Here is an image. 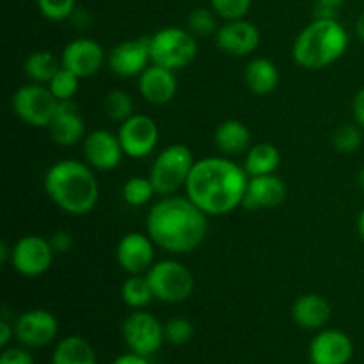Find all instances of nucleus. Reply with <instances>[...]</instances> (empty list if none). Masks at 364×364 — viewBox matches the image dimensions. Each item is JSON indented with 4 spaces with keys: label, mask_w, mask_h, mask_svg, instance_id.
<instances>
[{
    "label": "nucleus",
    "mask_w": 364,
    "mask_h": 364,
    "mask_svg": "<svg viewBox=\"0 0 364 364\" xmlns=\"http://www.w3.org/2000/svg\"><path fill=\"white\" fill-rule=\"evenodd\" d=\"M249 174L230 156H205L196 160L185 196L208 217H223L242 206Z\"/></svg>",
    "instance_id": "1"
},
{
    "label": "nucleus",
    "mask_w": 364,
    "mask_h": 364,
    "mask_svg": "<svg viewBox=\"0 0 364 364\" xmlns=\"http://www.w3.org/2000/svg\"><path fill=\"white\" fill-rule=\"evenodd\" d=\"M146 233L171 255L196 251L208 235V215L187 196H160L146 217Z\"/></svg>",
    "instance_id": "2"
},
{
    "label": "nucleus",
    "mask_w": 364,
    "mask_h": 364,
    "mask_svg": "<svg viewBox=\"0 0 364 364\" xmlns=\"http://www.w3.org/2000/svg\"><path fill=\"white\" fill-rule=\"evenodd\" d=\"M43 187L50 201L73 217L91 213L100 201V185L87 162L64 159L46 169Z\"/></svg>",
    "instance_id": "3"
},
{
    "label": "nucleus",
    "mask_w": 364,
    "mask_h": 364,
    "mask_svg": "<svg viewBox=\"0 0 364 364\" xmlns=\"http://www.w3.org/2000/svg\"><path fill=\"white\" fill-rule=\"evenodd\" d=\"M348 32L343 25L334 20H313L295 38L291 57L295 64L309 71L329 68L345 55L348 48Z\"/></svg>",
    "instance_id": "4"
},
{
    "label": "nucleus",
    "mask_w": 364,
    "mask_h": 364,
    "mask_svg": "<svg viewBox=\"0 0 364 364\" xmlns=\"http://www.w3.org/2000/svg\"><path fill=\"white\" fill-rule=\"evenodd\" d=\"M151 63L167 70L178 71L187 68L198 57V38L188 28L164 27L149 36Z\"/></svg>",
    "instance_id": "5"
},
{
    "label": "nucleus",
    "mask_w": 364,
    "mask_h": 364,
    "mask_svg": "<svg viewBox=\"0 0 364 364\" xmlns=\"http://www.w3.org/2000/svg\"><path fill=\"white\" fill-rule=\"evenodd\" d=\"M194 164V155L188 146L171 144L164 148L153 160L148 174L156 196H173L185 188Z\"/></svg>",
    "instance_id": "6"
},
{
    "label": "nucleus",
    "mask_w": 364,
    "mask_h": 364,
    "mask_svg": "<svg viewBox=\"0 0 364 364\" xmlns=\"http://www.w3.org/2000/svg\"><path fill=\"white\" fill-rule=\"evenodd\" d=\"M155 301L166 304H180L194 294L196 281L188 267L178 259H159L146 274Z\"/></svg>",
    "instance_id": "7"
},
{
    "label": "nucleus",
    "mask_w": 364,
    "mask_h": 364,
    "mask_svg": "<svg viewBox=\"0 0 364 364\" xmlns=\"http://www.w3.org/2000/svg\"><path fill=\"white\" fill-rule=\"evenodd\" d=\"M57 105H59V100L45 84L28 82L13 95L14 114L18 119L32 128H48Z\"/></svg>",
    "instance_id": "8"
},
{
    "label": "nucleus",
    "mask_w": 364,
    "mask_h": 364,
    "mask_svg": "<svg viewBox=\"0 0 364 364\" xmlns=\"http://www.w3.org/2000/svg\"><path fill=\"white\" fill-rule=\"evenodd\" d=\"M121 336L128 350L149 358L162 348L164 323L146 309H134L121 326Z\"/></svg>",
    "instance_id": "9"
},
{
    "label": "nucleus",
    "mask_w": 364,
    "mask_h": 364,
    "mask_svg": "<svg viewBox=\"0 0 364 364\" xmlns=\"http://www.w3.org/2000/svg\"><path fill=\"white\" fill-rule=\"evenodd\" d=\"M55 251L48 238L25 235L11 247V267L23 277H39L52 267Z\"/></svg>",
    "instance_id": "10"
},
{
    "label": "nucleus",
    "mask_w": 364,
    "mask_h": 364,
    "mask_svg": "<svg viewBox=\"0 0 364 364\" xmlns=\"http://www.w3.org/2000/svg\"><path fill=\"white\" fill-rule=\"evenodd\" d=\"M124 156L128 159H146L151 155L159 146L160 130L156 121L146 114H134L117 130Z\"/></svg>",
    "instance_id": "11"
},
{
    "label": "nucleus",
    "mask_w": 364,
    "mask_h": 364,
    "mask_svg": "<svg viewBox=\"0 0 364 364\" xmlns=\"http://www.w3.org/2000/svg\"><path fill=\"white\" fill-rule=\"evenodd\" d=\"M59 320L48 309L34 308L14 320V338L27 348H41L55 341Z\"/></svg>",
    "instance_id": "12"
},
{
    "label": "nucleus",
    "mask_w": 364,
    "mask_h": 364,
    "mask_svg": "<svg viewBox=\"0 0 364 364\" xmlns=\"http://www.w3.org/2000/svg\"><path fill=\"white\" fill-rule=\"evenodd\" d=\"M149 64H151L149 36L117 43L107 53V66L119 78L141 77Z\"/></svg>",
    "instance_id": "13"
},
{
    "label": "nucleus",
    "mask_w": 364,
    "mask_h": 364,
    "mask_svg": "<svg viewBox=\"0 0 364 364\" xmlns=\"http://www.w3.org/2000/svg\"><path fill=\"white\" fill-rule=\"evenodd\" d=\"M156 249L159 247L148 233L132 231V233L123 235L116 247L117 265L128 276H144L155 265Z\"/></svg>",
    "instance_id": "14"
},
{
    "label": "nucleus",
    "mask_w": 364,
    "mask_h": 364,
    "mask_svg": "<svg viewBox=\"0 0 364 364\" xmlns=\"http://www.w3.org/2000/svg\"><path fill=\"white\" fill-rule=\"evenodd\" d=\"M82 151H84L85 162L100 173L114 171L124 156L117 134L105 130V128L89 132L82 141Z\"/></svg>",
    "instance_id": "15"
},
{
    "label": "nucleus",
    "mask_w": 364,
    "mask_h": 364,
    "mask_svg": "<svg viewBox=\"0 0 364 364\" xmlns=\"http://www.w3.org/2000/svg\"><path fill=\"white\" fill-rule=\"evenodd\" d=\"M105 63V50H103V46L98 41L91 38L73 39L60 52V64H63V68L73 71L80 78L95 77Z\"/></svg>",
    "instance_id": "16"
},
{
    "label": "nucleus",
    "mask_w": 364,
    "mask_h": 364,
    "mask_svg": "<svg viewBox=\"0 0 364 364\" xmlns=\"http://www.w3.org/2000/svg\"><path fill=\"white\" fill-rule=\"evenodd\" d=\"M215 43L220 52L231 57H247L258 50L262 43V34L252 21L228 20L219 27L215 34Z\"/></svg>",
    "instance_id": "17"
},
{
    "label": "nucleus",
    "mask_w": 364,
    "mask_h": 364,
    "mask_svg": "<svg viewBox=\"0 0 364 364\" xmlns=\"http://www.w3.org/2000/svg\"><path fill=\"white\" fill-rule=\"evenodd\" d=\"M309 364H348L354 355L350 336L340 329H322L309 343Z\"/></svg>",
    "instance_id": "18"
},
{
    "label": "nucleus",
    "mask_w": 364,
    "mask_h": 364,
    "mask_svg": "<svg viewBox=\"0 0 364 364\" xmlns=\"http://www.w3.org/2000/svg\"><path fill=\"white\" fill-rule=\"evenodd\" d=\"M284 199H287V185L277 174L249 176L242 206L247 212L272 210L283 205Z\"/></svg>",
    "instance_id": "19"
},
{
    "label": "nucleus",
    "mask_w": 364,
    "mask_h": 364,
    "mask_svg": "<svg viewBox=\"0 0 364 364\" xmlns=\"http://www.w3.org/2000/svg\"><path fill=\"white\" fill-rule=\"evenodd\" d=\"M48 135L55 144L75 146L85 139V119L78 107L71 102H59L55 114L48 124Z\"/></svg>",
    "instance_id": "20"
},
{
    "label": "nucleus",
    "mask_w": 364,
    "mask_h": 364,
    "mask_svg": "<svg viewBox=\"0 0 364 364\" xmlns=\"http://www.w3.org/2000/svg\"><path fill=\"white\" fill-rule=\"evenodd\" d=\"M137 78L139 92L151 105H166V103L173 102V98L176 96V71L151 63Z\"/></svg>",
    "instance_id": "21"
},
{
    "label": "nucleus",
    "mask_w": 364,
    "mask_h": 364,
    "mask_svg": "<svg viewBox=\"0 0 364 364\" xmlns=\"http://www.w3.org/2000/svg\"><path fill=\"white\" fill-rule=\"evenodd\" d=\"M333 309L329 301L320 294H304L295 299L291 306V318L299 327L308 331H318L327 326Z\"/></svg>",
    "instance_id": "22"
},
{
    "label": "nucleus",
    "mask_w": 364,
    "mask_h": 364,
    "mask_svg": "<svg viewBox=\"0 0 364 364\" xmlns=\"http://www.w3.org/2000/svg\"><path fill=\"white\" fill-rule=\"evenodd\" d=\"M213 142L224 156L245 155L251 148V132L240 119H226L215 128Z\"/></svg>",
    "instance_id": "23"
},
{
    "label": "nucleus",
    "mask_w": 364,
    "mask_h": 364,
    "mask_svg": "<svg viewBox=\"0 0 364 364\" xmlns=\"http://www.w3.org/2000/svg\"><path fill=\"white\" fill-rule=\"evenodd\" d=\"M244 80L249 91L255 96H267L279 85V70L267 57H255L247 63Z\"/></svg>",
    "instance_id": "24"
},
{
    "label": "nucleus",
    "mask_w": 364,
    "mask_h": 364,
    "mask_svg": "<svg viewBox=\"0 0 364 364\" xmlns=\"http://www.w3.org/2000/svg\"><path fill=\"white\" fill-rule=\"evenodd\" d=\"M281 166V151L270 142H256L244 155V169L249 176L276 174Z\"/></svg>",
    "instance_id": "25"
},
{
    "label": "nucleus",
    "mask_w": 364,
    "mask_h": 364,
    "mask_svg": "<svg viewBox=\"0 0 364 364\" xmlns=\"http://www.w3.org/2000/svg\"><path fill=\"white\" fill-rule=\"evenodd\" d=\"M52 364H96V352L85 338L66 336L57 341Z\"/></svg>",
    "instance_id": "26"
},
{
    "label": "nucleus",
    "mask_w": 364,
    "mask_h": 364,
    "mask_svg": "<svg viewBox=\"0 0 364 364\" xmlns=\"http://www.w3.org/2000/svg\"><path fill=\"white\" fill-rule=\"evenodd\" d=\"M60 68V57L50 50H34L23 60V75L34 84L48 85Z\"/></svg>",
    "instance_id": "27"
},
{
    "label": "nucleus",
    "mask_w": 364,
    "mask_h": 364,
    "mask_svg": "<svg viewBox=\"0 0 364 364\" xmlns=\"http://www.w3.org/2000/svg\"><path fill=\"white\" fill-rule=\"evenodd\" d=\"M121 299L132 309L148 308L155 301V294H153L146 274L144 276H128L121 287Z\"/></svg>",
    "instance_id": "28"
},
{
    "label": "nucleus",
    "mask_w": 364,
    "mask_h": 364,
    "mask_svg": "<svg viewBox=\"0 0 364 364\" xmlns=\"http://www.w3.org/2000/svg\"><path fill=\"white\" fill-rule=\"evenodd\" d=\"M121 196H123V201L127 205L139 208V206L148 205L156 196V191L149 176H132L124 181Z\"/></svg>",
    "instance_id": "29"
},
{
    "label": "nucleus",
    "mask_w": 364,
    "mask_h": 364,
    "mask_svg": "<svg viewBox=\"0 0 364 364\" xmlns=\"http://www.w3.org/2000/svg\"><path fill=\"white\" fill-rule=\"evenodd\" d=\"M103 110H105L107 117L110 121H116V123L121 124L135 114L134 98L123 89H114V91H109L105 95Z\"/></svg>",
    "instance_id": "30"
},
{
    "label": "nucleus",
    "mask_w": 364,
    "mask_h": 364,
    "mask_svg": "<svg viewBox=\"0 0 364 364\" xmlns=\"http://www.w3.org/2000/svg\"><path fill=\"white\" fill-rule=\"evenodd\" d=\"M219 14L212 9V7H196L192 13L188 14L187 28L196 36V38H210V36L217 34L219 31V21H217Z\"/></svg>",
    "instance_id": "31"
},
{
    "label": "nucleus",
    "mask_w": 364,
    "mask_h": 364,
    "mask_svg": "<svg viewBox=\"0 0 364 364\" xmlns=\"http://www.w3.org/2000/svg\"><path fill=\"white\" fill-rule=\"evenodd\" d=\"M48 87L59 102H71L80 87V77H77L73 71L66 70V68H60L55 77L48 82Z\"/></svg>",
    "instance_id": "32"
},
{
    "label": "nucleus",
    "mask_w": 364,
    "mask_h": 364,
    "mask_svg": "<svg viewBox=\"0 0 364 364\" xmlns=\"http://www.w3.org/2000/svg\"><path fill=\"white\" fill-rule=\"evenodd\" d=\"M363 128L359 124H341L333 134V146L338 153H350L358 151L363 144Z\"/></svg>",
    "instance_id": "33"
},
{
    "label": "nucleus",
    "mask_w": 364,
    "mask_h": 364,
    "mask_svg": "<svg viewBox=\"0 0 364 364\" xmlns=\"http://www.w3.org/2000/svg\"><path fill=\"white\" fill-rule=\"evenodd\" d=\"M164 336H166L167 343L180 347V345L188 343L194 336V326L188 318L183 316H174V318L167 320L164 323Z\"/></svg>",
    "instance_id": "34"
},
{
    "label": "nucleus",
    "mask_w": 364,
    "mask_h": 364,
    "mask_svg": "<svg viewBox=\"0 0 364 364\" xmlns=\"http://www.w3.org/2000/svg\"><path fill=\"white\" fill-rule=\"evenodd\" d=\"M38 9L46 20L66 21L77 9V0H36Z\"/></svg>",
    "instance_id": "35"
},
{
    "label": "nucleus",
    "mask_w": 364,
    "mask_h": 364,
    "mask_svg": "<svg viewBox=\"0 0 364 364\" xmlns=\"http://www.w3.org/2000/svg\"><path fill=\"white\" fill-rule=\"evenodd\" d=\"M251 4L252 0H210L212 9L215 11L224 21L245 18L247 16L249 9H251Z\"/></svg>",
    "instance_id": "36"
},
{
    "label": "nucleus",
    "mask_w": 364,
    "mask_h": 364,
    "mask_svg": "<svg viewBox=\"0 0 364 364\" xmlns=\"http://www.w3.org/2000/svg\"><path fill=\"white\" fill-rule=\"evenodd\" d=\"M0 364H34L31 348L27 347H6L0 354Z\"/></svg>",
    "instance_id": "37"
},
{
    "label": "nucleus",
    "mask_w": 364,
    "mask_h": 364,
    "mask_svg": "<svg viewBox=\"0 0 364 364\" xmlns=\"http://www.w3.org/2000/svg\"><path fill=\"white\" fill-rule=\"evenodd\" d=\"M48 240L50 244H52L55 255H64V252L70 251L71 245H73V237H71V233H68V231L64 230L53 231V233L50 235Z\"/></svg>",
    "instance_id": "38"
},
{
    "label": "nucleus",
    "mask_w": 364,
    "mask_h": 364,
    "mask_svg": "<svg viewBox=\"0 0 364 364\" xmlns=\"http://www.w3.org/2000/svg\"><path fill=\"white\" fill-rule=\"evenodd\" d=\"M352 112H354L355 123L364 130V87L359 89L355 95L354 103H352Z\"/></svg>",
    "instance_id": "39"
},
{
    "label": "nucleus",
    "mask_w": 364,
    "mask_h": 364,
    "mask_svg": "<svg viewBox=\"0 0 364 364\" xmlns=\"http://www.w3.org/2000/svg\"><path fill=\"white\" fill-rule=\"evenodd\" d=\"M13 338H14V323H9L6 316H4V318L0 320V347L2 348L9 347Z\"/></svg>",
    "instance_id": "40"
},
{
    "label": "nucleus",
    "mask_w": 364,
    "mask_h": 364,
    "mask_svg": "<svg viewBox=\"0 0 364 364\" xmlns=\"http://www.w3.org/2000/svg\"><path fill=\"white\" fill-rule=\"evenodd\" d=\"M112 364H151L149 358L141 354H135V352H127V354H121L114 359Z\"/></svg>",
    "instance_id": "41"
},
{
    "label": "nucleus",
    "mask_w": 364,
    "mask_h": 364,
    "mask_svg": "<svg viewBox=\"0 0 364 364\" xmlns=\"http://www.w3.org/2000/svg\"><path fill=\"white\" fill-rule=\"evenodd\" d=\"M336 9H338V7L316 2L315 20H334V18H336Z\"/></svg>",
    "instance_id": "42"
},
{
    "label": "nucleus",
    "mask_w": 364,
    "mask_h": 364,
    "mask_svg": "<svg viewBox=\"0 0 364 364\" xmlns=\"http://www.w3.org/2000/svg\"><path fill=\"white\" fill-rule=\"evenodd\" d=\"M70 20L73 21L78 28H87L89 23H91V16H89L87 11L84 9H75V13L71 14Z\"/></svg>",
    "instance_id": "43"
},
{
    "label": "nucleus",
    "mask_w": 364,
    "mask_h": 364,
    "mask_svg": "<svg viewBox=\"0 0 364 364\" xmlns=\"http://www.w3.org/2000/svg\"><path fill=\"white\" fill-rule=\"evenodd\" d=\"M0 262L9 263L11 262V247H7V242L0 244Z\"/></svg>",
    "instance_id": "44"
},
{
    "label": "nucleus",
    "mask_w": 364,
    "mask_h": 364,
    "mask_svg": "<svg viewBox=\"0 0 364 364\" xmlns=\"http://www.w3.org/2000/svg\"><path fill=\"white\" fill-rule=\"evenodd\" d=\"M355 32H358V38L364 43V13L358 18V23H355Z\"/></svg>",
    "instance_id": "45"
},
{
    "label": "nucleus",
    "mask_w": 364,
    "mask_h": 364,
    "mask_svg": "<svg viewBox=\"0 0 364 364\" xmlns=\"http://www.w3.org/2000/svg\"><path fill=\"white\" fill-rule=\"evenodd\" d=\"M358 233L359 237H361V240L364 242V208L361 210V213H359L358 217Z\"/></svg>",
    "instance_id": "46"
},
{
    "label": "nucleus",
    "mask_w": 364,
    "mask_h": 364,
    "mask_svg": "<svg viewBox=\"0 0 364 364\" xmlns=\"http://www.w3.org/2000/svg\"><path fill=\"white\" fill-rule=\"evenodd\" d=\"M316 2L327 4V6H333V7H340V6H343L347 0H316Z\"/></svg>",
    "instance_id": "47"
},
{
    "label": "nucleus",
    "mask_w": 364,
    "mask_h": 364,
    "mask_svg": "<svg viewBox=\"0 0 364 364\" xmlns=\"http://www.w3.org/2000/svg\"><path fill=\"white\" fill-rule=\"evenodd\" d=\"M358 183H359V187H361L364 191V167L361 171H359V174H358Z\"/></svg>",
    "instance_id": "48"
}]
</instances>
